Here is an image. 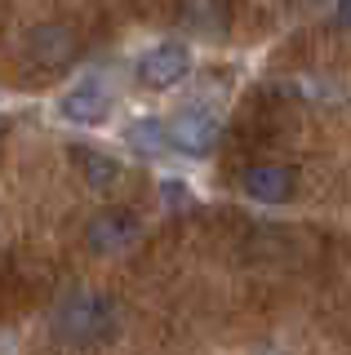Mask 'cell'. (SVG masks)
<instances>
[{
  "instance_id": "3",
  "label": "cell",
  "mask_w": 351,
  "mask_h": 355,
  "mask_svg": "<svg viewBox=\"0 0 351 355\" xmlns=\"http://www.w3.org/2000/svg\"><path fill=\"white\" fill-rule=\"evenodd\" d=\"M164 129H169V151H182V155H191V160L214 155L218 142H223V120H218L209 107L173 111V116L164 120Z\"/></svg>"
},
{
  "instance_id": "7",
  "label": "cell",
  "mask_w": 351,
  "mask_h": 355,
  "mask_svg": "<svg viewBox=\"0 0 351 355\" xmlns=\"http://www.w3.org/2000/svg\"><path fill=\"white\" fill-rule=\"evenodd\" d=\"M27 58L40 71H67V67L80 58V40L67 22H40L27 36Z\"/></svg>"
},
{
  "instance_id": "6",
  "label": "cell",
  "mask_w": 351,
  "mask_h": 355,
  "mask_svg": "<svg viewBox=\"0 0 351 355\" xmlns=\"http://www.w3.org/2000/svg\"><path fill=\"white\" fill-rule=\"evenodd\" d=\"M191 76V49L178 40H160L138 58V85L142 89H173Z\"/></svg>"
},
{
  "instance_id": "11",
  "label": "cell",
  "mask_w": 351,
  "mask_h": 355,
  "mask_svg": "<svg viewBox=\"0 0 351 355\" xmlns=\"http://www.w3.org/2000/svg\"><path fill=\"white\" fill-rule=\"evenodd\" d=\"M334 14H338V27L351 31V0H338V9H334Z\"/></svg>"
},
{
  "instance_id": "5",
  "label": "cell",
  "mask_w": 351,
  "mask_h": 355,
  "mask_svg": "<svg viewBox=\"0 0 351 355\" xmlns=\"http://www.w3.org/2000/svg\"><path fill=\"white\" fill-rule=\"evenodd\" d=\"M112 103H116L112 80H107V76H85V80H76L67 94L58 98V116L71 120V125H103Z\"/></svg>"
},
{
  "instance_id": "10",
  "label": "cell",
  "mask_w": 351,
  "mask_h": 355,
  "mask_svg": "<svg viewBox=\"0 0 351 355\" xmlns=\"http://www.w3.org/2000/svg\"><path fill=\"white\" fill-rule=\"evenodd\" d=\"M187 22L200 31H223L227 27V0H187Z\"/></svg>"
},
{
  "instance_id": "9",
  "label": "cell",
  "mask_w": 351,
  "mask_h": 355,
  "mask_svg": "<svg viewBox=\"0 0 351 355\" xmlns=\"http://www.w3.org/2000/svg\"><path fill=\"white\" fill-rule=\"evenodd\" d=\"M125 142L134 147L138 155H164L169 151V129H164L160 116H142L125 129Z\"/></svg>"
},
{
  "instance_id": "4",
  "label": "cell",
  "mask_w": 351,
  "mask_h": 355,
  "mask_svg": "<svg viewBox=\"0 0 351 355\" xmlns=\"http://www.w3.org/2000/svg\"><path fill=\"white\" fill-rule=\"evenodd\" d=\"M240 187H245L249 200H258L267 209H280L298 196V169L284 164V160H258L240 173Z\"/></svg>"
},
{
  "instance_id": "2",
  "label": "cell",
  "mask_w": 351,
  "mask_h": 355,
  "mask_svg": "<svg viewBox=\"0 0 351 355\" xmlns=\"http://www.w3.org/2000/svg\"><path fill=\"white\" fill-rule=\"evenodd\" d=\"M142 240V218L134 209H98V214L85 222V249L98 253V258H120Z\"/></svg>"
},
{
  "instance_id": "8",
  "label": "cell",
  "mask_w": 351,
  "mask_h": 355,
  "mask_svg": "<svg viewBox=\"0 0 351 355\" xmlns=\"http://www.w3.org/2000/svg\"><path fill=\"white\" fill-rule=\"evenodd\" d=\"M71 164L80 169L89 191H116V187L125 182V164H120L116 155L89 147V142H71Z\"/></svg>"
},
{
  "instance_id": "1",
  "label": "cell",
  "mask_w": 351,
  "mask_h": 355,
  "mask_svg": "<svg viewBox=\"0 0 351 355\" xmlns=\"http://www.w3.org/2000/svg\"><path fill=\"white\" fill-rule=\"evenodd\" d=\"M116 324H120L116 302L103 288H89V284L67 288V293L58 297V306H53V333H58L62 342H76V347L112 338Z\"/></svg>"
}]
</instances>
